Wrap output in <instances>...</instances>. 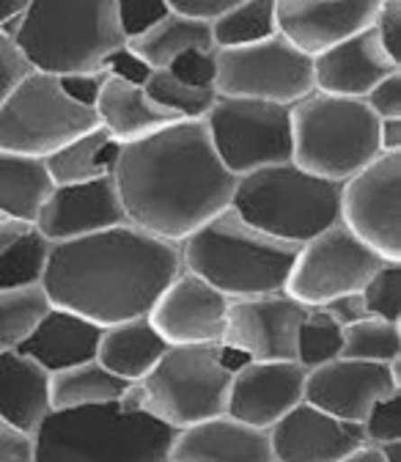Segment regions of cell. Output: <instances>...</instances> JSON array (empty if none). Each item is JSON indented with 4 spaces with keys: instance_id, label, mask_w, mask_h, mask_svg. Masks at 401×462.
Instances as JSON below:
<instances>
[{
    "instance_id": "1",
    "label": "cell",
    "mask_w": 401,
    "mask_h": 462,
    "mask_svg": "<svg viewBox=\"0 0 401 462\" xmlns=\"http://www.w3.org/2000/svg\"><path fill=\"white\" fill-rule=\"evenodd\" d=\"M237 180L220 162L204 119H177L122 143L113 168L127 220L177 245L232 207Z\"/></svg>"
},
{
    "instance_id": "2",
    "label": "cell",
    "mask_w": 401,
    "mask_h": 462,
    "mask_svg": "<svg viewBox=\"0 0 401 462\" xmlns=\"http://www.w3.org/2000/svg\"><path fill=\"white\" fill-rule=\"evenodd\" d=\"M179 273L182 251L177 243L135 223H122L52 245L41 289L50 306L107 328L149 314Z\"/></svg>"
},
{
    "instance_id": "3",
    "label": "cell",
    "mask_w": 401,
    "mask_h": 462,
    "mask_svg": "<svg viewBox=\"0 0 401 462\" xmlns=\"http://www.w3.org/2000/svg\"><path fill=\"white\" fill-rule=\"evenodd\" d=\"M297 248L253 228L232 207L179 243L182 267L212 283L228 300L283 292Z\"/></svg>"
},
{
    "instance_id": "4",
    "label": "cell",
    "mask_w": 401,
    "mask_h": 462,
    "mask_svg": "<svg viewBox=\"0 0 401 462\" xmlns=\"http://www.w3.org/2000/svg\"><path fill=\"white\" fill-rule=\"evenodd\" d=\"M12 42L31 69L55 78L99 72L127 44L116 0H31Z\"/></svg>"
},
{
    "instance_id": "5",
    "label": "cell",
    "mask_w": 401,
    "mask_h": 462,
    "mask_svg": "<svg viewBox=\"0 0 401 462\" xmlns=\"http://www.w3.org/2000/svg\"><path fill=\"white\" fill-rule=\"evenodd\" d=\"M177 430L119 402L52 411L33 432V462H162Z\"/></svg>"
},
{
    "instance_id": "6",
    "label": "cell",
    "mask_w": 401,
    "mask_h": 462,
    "mask_svg": "<svg viewBox=\"0 0 401 462\" xmlns=\"http://www.w3.org/2000/svg\"><path fill=\"white\" fill-rule=\"evenodd\" d=\"M228 385L232 372L220 364V344H168L151 372L124 388L119 404L185 430L225 413Z\"/></svg>"
},
{
    "instance_id": "7",
    "label": "cell",
    "mask_w": 401,
    "mask_h": 462,
    "mask_svg": "<svg viewBox=\"0 0 401 462\" xmlns=\"http://www.w3.org/2000/svg\"><path fill=\"white\" fill-rule=\"evenodd\" d=\"M232 209L264 235L303 245L341 220V185L280 162L237 180Z\"/></svg>"
},
{
    "instance_id": "8",
    "label": "cell",
    "mask_w": 401,
    "mask_h": 462,
    "mask_svg": "<svg viewBox=\"0 0 401 462\" xmlns=\"http://www.w3.org/2000/svg\"><path fill=\"white\" fill-rule=\"evenodd\" d=\"M377 127L363 99L311 91L292 105V162L341 185L382 154Z\"/></svg>"
},
{
    "instance_id": "9",
    "label": "cell",
    "mask_w": 401,
    "mask_h": 462,
    "mask_svg": "<svg viewBox=\"0 0 401 462\" xmlns=\"http://www.w3.org/2000/svg\"><path fill=\"white\" fill-rule=\"evenodd\" d=\"M96 125V113L69 99L59 78L31 69L0 102V152L44 160Z\"/></svg>"
},
{
    "instance_id": "10",
    "label": "cell",
    "mask_w": 401,
    "mask_h": 462,
    "mask_svg": "<svg viewBox=\"0 0 401 462\" xmlns=\"http://www.w3.org/2000/svg\"><path fill=\"white\" fill-rule=\"evenodd\" d=\"M204 125L220 162L234 177L292 162V105L217 97Z\"/></svg>"
},
{
    "instance_id": "11",
    "label": "cell",
    "mask_w": 401,
    "mask_h": 462,
    "mask_svg": "<svg viewBox=\"0 0 401 462\" xmlns=\"http://www.w3.org/2000/svg\"><path fill=\"white\" fill-rule=\"evenodd\" d=\"M217 97L295 105L314 91V58L275 33L256 44L214 50Z\"/></svg>"
},
{
    "instance_id": "12",
    "label": "cell",
    "mask_w": 401,
    "mask_h": 462,
    "mask_svg": "<svg viewBox=\"0 0 401 462\" xmlns=\"http://www.w3.org/2000/svg\"><path fill=\"white\" fill-rule=\"evenodd\" d=\"M385 259L358 240L341 220L297 248L283 292L308 309L360 292Z\"/></svg>"
},
{
    "instance_id": "13",
    "label": "cell",
    "mask_w": 401,
    "mask_h": 462,
    "mask_svg": "<svg viewBox=\"0 0 401 462\" xmlns=\"http://www.w3.org/2000/svg\"><path fill=\"white\" fill-rule=\"evenodd\" d=\"M341 223L385 262H401V154L382 152L341 182Z\"/></svg>"
},
{
    "instance_id": "14",
    "label": "cell",
    "mask_w": 401,
    "mask_h": 462,
    "mask_svg": "<svg viewBox=\"0 0 401 462\" xmlns=\"http://www.w3.org/2000/svg\"><path fill=\"white\" fill-rule=\"evenodd\" d=\"M305 314L308 306L286 292L232 300L220 344L251 361H297V338Z\"/></svg>"
},
{
    "instance_id": "15",
    "label": "cell",
    "mask_w": 401,
    "mask_h": 462,
    "mask_svg": "<svg viewBox=\"0 0 401 462\" xmlns=\"http://www.w3.org/2000/svg\"><path fill=\"white\" fill-rule=\"evenodd\" d=\"M398 391L401 380L390 374L387 364L335 358L305 372L303 402L341 421L360 424L377 399H385Z\"/></svg>"
},
{
    "instance_id": "16",
    "label": "cell",
    "mask_w": 401,
    "mask_h": 462,
    "mask_svg": "<svg viewBox=\"0 0 401 462\" xmlns=\"http://www.w3.org/2000/svg\"><path fill=\"white\" fill-rule=\"evenodd\" d=\"M228 303L212 283L182 267L146 317L168 344H220Z\"/></svg>"
},
{
    "instance_id": "17",
    "label": "cell",
    "mask_w": 401,
    "mask_h": 462,
    "mask_svg": "<svg viewBox=\"0 0 401 462\" xmlns=\"http://www.w3.org/2000/svg\"><path fill=\"white\" fill-rule=\"evenodd\" d=\"M122 223L130 220L113 177L77 185H55L33 220L36 231L52 245L80 240Z\"/></svg>"
},
{
    "instance_id": "18",
    "label": "cell",
    "mask_w": 401,
    "mask_h": 462,
    "mask_svg": "<svg viewBox=\"0 0 401 462\" xmlns=\"http://www.w3.org/2000/svg\"><path fill=\"white\" fill-rule=\"evenodd\" d=\"M305 369L297 361H251L232 374L225 416L269 430L303 402Z\"/></svg>"
},
{
    "instance_id": "19",
    "label": "cell",
    "mask_w": 401,
    "mask_h": 462,
    "mask_svg": "<svg viewBox=\"0 0 401 462\" xmlns=\"http://www.w3.org/2000/svg\"><path fill=\"white\" fill-rule=\"evenodd\" d=\"M379 4L382 0H275V23L280 36L314 58L371 28Z\"/></svg>"
},
{
    "instance_id": "20",
    "label": "cell",
    "mask_w": 401,
    "mask_h": 462,
    "mask_svg": "<svg viewBox=\"0 0 401 462\" xmlns=\"http://www.w3.org/2000/svg\"><path fill=\"white\" fill-rule=\"evenodd\" d=\"M275 462H341L363 446L360 424L341 421L308 402H300L269 430Z\"/></svg>"
},
{
    "instance_id": "21",
    "label": "cell",
    "mask_w": 401,
    "mask_h": 462,
    "mask_svg": "<svg viewBox=\"0 0 401 462\" xmlns=\"http://www.w3.org/2000/svg\"><path fill=\"white\" fill-rule=\"evenodd\" d=\"M398 69L401 64L387 55L374 28H366L314 55V91L363 99L382 78Z\"/></svg>"
},
{
    "instance_id": "22",
    "label": "cell",
    "mask_w": 401,
    "mask_h": 462,
    "mask_svg": "<svg viewBox=\"0 0 401 462\" xmlns=\"http://www.w3.org/2000/svg\"><path fill=\"white\" fill-rule=\"evenodd\" d=\"M168 459L174 462H275L267 430L232 416H214L177 430Z\"/></svg>"
},
{
    "instance_id": "23",
    "label": "cell",
    "mask_w": 401,
    "mask_h": 462,
    "mask_svg": "<svg viewBox=\"0 0 401 462\" xmlns=\"http://www.w3.org/2000/svg\"><path fill=\"white\" fill-rule=\"evenodd\" d=\"M102 328L91 319L50 306L44 317L33 325L25 341L17 346V353L36 361L44 372H61L88 361H96Z\"/></svg>"
},
{
    "instance_id": "24",
    "label": "cell",
    "mask_w": 401,
    "mask_h": 462,
    "mask_svg": "<svg viewBox=\"0 0 401 462\" xmlns=\"http://www.w3.org/2000/svg\"><path fill=\"white\" fill-rule=\"evenodd\" d=\"M50 413V372L17 350L0 353V419L33 438Z\"/></svg>"
},
{
    "instance_id": "25",
    "label": "cell",
    "mask_w": 401,
    "mask_h": 462,
    "mask_svg": "<svg viewBox=\"0 0 401 462\" xmlns=\"http://www.w3.org/2000/svg\"><path fill=\"white\" fill-rule=\"evenodd\" d=\"M94 113H96L99 127H105L119 143L138 141L149 133L168 127L170 122H177V116L170 110H165L162 105H157L146 94L143 86L124 83V80L110 78V75L99 91Z\"/></svg>"
},
{
    "instance_id": "26",
    "label": "cell",
    "mask_w": 401,
    "mask_h": 462,
    "mask_svg": "<svg viewBox=\"0 0 401 462\" xmlns=\"http://www.w3.org/2000/svg\"><path fill=\"white\" fill-rule=\"evenodd\" d=\"M165 350L168 341L157 333L151 319L143 314V317L124 319L119 325L102 328L96 361L130 385L138 383L143 374H149Z\"/></svg>"
},
{
    "instance_id": "27",
    "label": "cell",
    "mask_w": 401,
    "mask_h": 462,
    "mask_svg": "<svg viewBox=\"0 0 401 462\" xmlns=\"http://www.w3.org/2000/svg\"><path fill=\"white\" fill-rule=\"evenodd\" d=\"M122 143L113 138L105 127H94L59 152L44 157V165L55 185H77V182H91L102 177H113L116 168Z\"/></svg>"
},
{
    "instance_id": "28",
    "label": "cell",
    "mask_w": 401,
    "mask_h": 462,
    "mask_svg": "<svg viewBox=\"0 0 401 462\" xmlns=\"http://www.w3.org/2000/svg\"><path fill=\"white\" fill-rule=\"evenodd\" d=\"M52 188L41 157L0 152V215L33 223Z\"/></svg>"
},
{
    "instance_id": "29",
    "label": "cell",
    "mask_w": 401,
    "mask_h": 462,
    "mask_svg": "<svg viewBox=\"0 0 401 462\" xmlns=\"http://www.w3.org/2000/svg\"><path fill=\"white\" fill-rule=\"evenodd\" d=\"M127 47L157 72V69H168L179 55L190 50H214V42H212L209 23L170 12L146 33L130 39Z\"/></svg>"
},
{
    "instance_id": "30",
    "label": "cell",
    "mask_w": 401,
    "mask_h": 462,
    "mask_svg": "<svg viewBox=\"0 0 401 462\" xmlns=\"http://www.w3.org/2000/svg\"><path fill=\"white\" fill-rule=\"evenodd\" d=\"M127 383L107 372L99 361H88L72 369L50 374V404L52 411L91 408V404L119 402Z\"/></svg>"
},
{
    "instance_id": "31",
    "label": "cell",
    "mask_w": 401,
    "mask_h": 462,
    "mask_svg": "<svg viewBox=\"0 0 401 462\" xmlns=\"http://www.w3.org/2000/svg\"><path fill=\"white\" fill-rule=\"evenodd\" d=\"M214 50L245 47L278 33L275 0H242L209 23Z\"/></svg>"
},
{
    "instance_id": "32",
    "label": "cell",
    "mask_w": 401,
    "mask_h": 462,
    "mask_svg": "<svg viewBox=\"0 0 401 462\" xmlns=\"http://www.w3.org/2000/svg\"><path fill=\"white\" fill-rule=\"evenodd\" d=\"M341 358L390 364L401 358V322L363 317L343 328Z\"/></svg>"
},
{
    "instance_id": "33",
    "label": "cell",
    "mask_w": 401,
    "mask_h": 462,
    "mask_svg": "<svg viewBox=\"0 0 401 462\" xmlns=\"http://www.w3.org/2000/svg\"><path fill=\"white\" fill-rule=\"evenodd\" d=\"M47 309L50 300L41 283L25 289H0V353L17 350Z\"/></svg>"
},
{
    "instance_id": "34",
    "label": "cell",
    "mask_w": 401,
    "mask_h": 462,
    "mask_svg": "<svg viewBox=\"0 0 401 462\" xmlns=\"http://www.w3.org/2000/svg\"><path fill=\"white\" fill-rule=\"evenodd\" d=\"M50 251H52V243H47L33 226L20 243H14L0 256V289L39 286L47 270Z\"/></svg>"
},
{
    "instance_id": "35",
    "label": "cell",
    "mask_w": 401,
    "mask_h": 462,
    "mask_svg": "<svg viewBox=\"0 0 401 462\" xmlns=\"http://www.w3.org/2000/svg\"><path fill=\"white\" fill-rule=\"evenodd\" d=\"M143 88L157 105L174 113L177 119H206V113L212 110V105L217 99V94L212 88L187 86L177 75H170L168 69L151 72V78L146 80Z\"/></svg>"
},
{
    "instance_id": "36",
    "label": "cell",
    "mask_w": 401,
    "mask_h": 462,
    "mask_svg": "<svg viewBox=\"0 0 401 462\" xmlns=\"http://www.w3.org/2000/svg\"><path fill=\"white\" fill-rule=\"evenodd\" d=\"M341 344H343V328L330 319L322 309H308L300 338H297V364L308 372L327 361L341 358Z\"/></svg>"
},
{
    "instance_id": "37",
    "label": "cell",
    "mask_w": 401,
    "mask_h": 462,
    "mask_svg": "<svg viewBox=\"0 0 401 462\" xmlns=\"http://www.w3.org/2000/svg\"><path fill=\"white\" fill-rule=\"evenodd\" d=\"M360 295L369 317L401 322V262H382Z\"/></svg>"
},
{
    "instance_id": "38",
    "label": "cell",
    "mask_w": 401,
    "mask_h": 462,
    "mask_svg": "<svg viewBox=\"0 0 401 462\" xmlns=\"http://www.w3.org/2000/svg\"><path fill=\"white\" fill-rule=\"evenodd\" d=\"M360 430H363V440L371 446L401 440V391L377 399L369 408L366 419L360 421Z\"/></svg>"
},
{
    "instance_id": "39",
    "label": "cell",
    "mask_w": 401,
    "mask_h": 462,
    "mask_svg": "<svg viewBox=\"0 0 401 462\" xmlns=\"http://www.w3.org/2000/svg\"><path fill=\"white\" fill-rule=\"evenodd\" d=\"M168 14H170V6L165 0H116V17L127 42L146 33L151 25H157Z\"/></svg>"
},
{
    "instance_id": "40",
    "label": "cell",
    "mask_w": 401,
    "mask_h": 462,
    "mask_svg": "<svg viewBox=\"0 0 401 462\" xmlns=\"http://www.w3.org/2000/svg\"><path fill=\"white\" fill-rule=\"evenodd\" d=\"M170 75H177L182 83L196 86V88H212L214 91V78H217V58L214 50H190L179 55L174 64L168 67Z\"/></svg>"
},
{
    "instance_id": "41",
    "label": "cell",
    "mask_w": 401,
    "mask_h": 462,
    "mask_svg": "<svg viewBox=\"0 0 401 462\" xmlns=\"http://www.w3.org/2000/svg\"><path fill=\"white\" fill-rule=\"evenodd\" d=\"M363 102L377 119H401V69L390 72L382 78L366 97Z\"/></svg>"
},
{
    "instance_id": "42",
    "label": "cell",
    "mask_w": 401,
    "mask_h": 462,
    "mask_svg": "<svg viewBox=\"0 0 401 462\" xmlns=\"http://www.w3.org/2000/svg\"><path fill=\"white\" fill-rule=\"evenodd\" d=\"M371 28L387 55L401 64V0H382Z\"/></svg>"
},
{
    "instance_id": "43",
    "label": "cell",
    "mask_w": 401,
    "mask_h": 462,
    "mask_svg": "<svg viewBox=\"0 0 401 462\" xmlns=\"http://www.w3.org/2000/svg\"><path fill=\"white\" fill-rule=\"evenodd\" d=\"M110 78H119L124 83H135V86H146V80L151 78V67L127 47L122 44L119 50H113L107 58H105V67H102Z\"/></svg>"
},
{
    "instance_id": "44",
    "label": "cell",
    "mask_w": 401,
    "mask_h": 462,
    "mask_svg": "<svg viewBox=\"0 0 401 462\" xmlns=\"http://www.w3.org/2000/svg\"><path fill=\"white\" fill-rule=\"evenodd\" d=\"M105 80H107V72L99 69V72L61 75V78H59V86L67 91L69 99H75V102H80V105H86V107L94 110V105H96V99H99V91H102Z\"/></svg>"
},
{
    "instance_id": "45",
    "label": "cell",
    "mask_w": 401,
    "mask_h": 462,
    "mask_svg": "<svg viewBox=\"0 0 401 462\" xmlns=\"http://www.w3.org/2000/svg\"><path fill=\"white\" fill-rule=\"evenodd\" d=\"M31 72L28 61L20 55V50L14 47L12 39H6L4 33H0V102H4V97Z\"/></svg>"
},
{
    "instance_id": "46",
    "label": "cell",
    "mask_w": 401,
    "mask_h": 462,
    "mask_svg": "<svg viewBox=\"0 0 401 462\" xmlns=\"http://www.w3.org/2000/svg\"><path fill=\"white\" fill-rule=\"evenodd\" d=\"M0 462H33V438L0 419Z\"/></svg>"
},
{
    "instance_id": "47",
    "label": "cell",
    "mask_w": 401,
    "mask_h": 462,
    "mask_svg": "<svg viewBox=\"0 0 401 462\" xmlns=\"http://www.w3.org/2000/svg\"><path fill=\"white\" fill-rule=\"evenodd\" d=\"M165 4L170 6V12H179L185 17H196V20L212 23L223 12H228L237 4H242V0H165Z\"/></svg>"
},
{
    "instance_id": "48",
    "label": "cell",
    "mask_w": 401,
    "mask_h": 462,
    "mask_svg": "<svg viewBox=\"0 0 401 462\" xmlns=\"http://www.w3.org/2000/svg\"><path fill=\"white\" fill-rule=\"evenodd\" d=\"M330 319H335L341 328H347V325H352V322H358V319H363V317H369L366 314V303H363V295L360 292H352V295H341V298H335V300H330V303H324V306H319Z\"/></svg>"
},
{
    "instance_id": "49",
    "label": "cell",
    "mask_w": 401,
    "mask_h": 462,
    "mask_svg": "<svg viewBox=\"0 0 401 462\" xmlns=\"http://www.w3.org/2000/svg\"><path fill=\"white\" fill-rule=\"evenodd\" d=\"M31 228H33V223H25V220H14V217L0 220V256H4L14 243H20Z\"/></svg>"
},
{
    "instance_id": "50",
    "label": "cell",
    "mask_w": 401,
    "mask_h": 462,
    "mask_svg": "<svg viewBox=\"0 0 401 462\" xmlns=\"http://www.w3.org/2000/svg\"><path fill=\"white\" fill-rule=\"evenodd\" d=\"M377 138H379V152L401 154V119H379Z\"/></svg>"
},
{
    "instance_id": "51",
    "label": "cell",
    "mask_w": 401,
    "mask_h": 462,
    "mask_svg": "<svg viewBox=\"0 0 401 462\" xmlns=\"http://www.w3.org/2000/svg\"><path fill=\"white\" fill-rule=\"evenodd\" d=\"M28 6L31 0H0V28H6L9 23L23 17Z\"/></svg>"
},
{
    "instance_id": "52",
    "label": "cell",
    "mask_w": 401,
    "mask_h": 462,
    "mask_svg": "<svg viewBox=\"0 0 401 462\" xmlns=\"http://www.w3.org/2000/svg\"><path fill=\"white\" fill-rule=\"evenodd\" d=\"M341 462H385V457L379 454V448H377V446L363 443V446H358L355 451H350V454L343 457Z\"/></svg>"
},
{
    "instance_id": "53",
    "label": "cell",
    "mask_w": 401,
    "mask_h": 462,
    "mask_svg": "<svg viewBox=\"0 0 401 462\" xmlns=\"http://www.w3.org/2000/svg\"><path fill=\"white\" fill-rule=\"evenodd\" d=\"M377 448L385 457V462H401V440H387V443H379Z\"/></svg>"
},
{
    "instance_id": "54",
    "label": "cell",
    "mask_w": 401,
    "mask_h": 462,
    "mask_svg": "<svg viewBox=\"0 0 401 462\" xmlns=\"http://www.w3.org/2000/svg\"><path fill=\"white\" fill-rule=\"evenodd\" d=\"M162 462H174V459H168V457H165V459H162Z\"/></svg>"
},
{
    "instance_id": "55",
    "label": "cell",
    "mask_w": 401,
    "mask_h": 462,
    "mask_svg": "<svg viewBox=\"0 0 401 462\" xmlns=\"http://www.w3.org/2000/svg\"><path fill=\"white\" fill-rule=\"evenodd\" d=\"M4 217H6V215H0V220H4Z\"/></svg>"
}]
</instances>
